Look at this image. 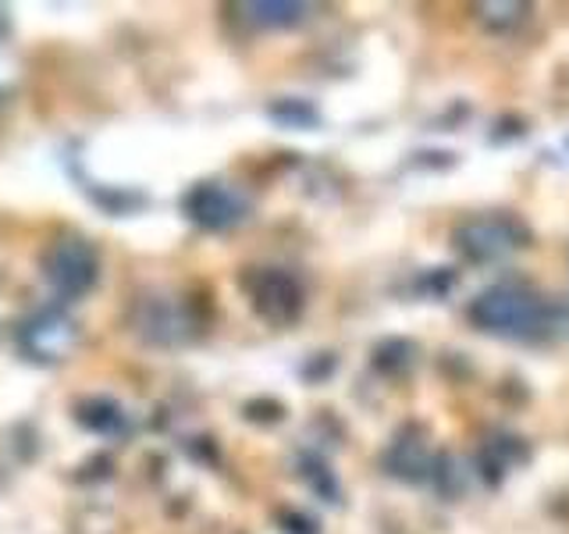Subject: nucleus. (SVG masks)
I'll use <instances>...</instances> for the list:
<instances>
[{
    "label": "nucleus",
    "mask_w": 569,
    "mask_h": 534,
    "mask_svg": "<svg viewBox=\"0 0 569 534\" xmlns=\"http://www.w3.org/2000/svg\"><path fill=\"white\" fill-rule=\"evenodd\" d=\"M470 320L506 338H538L545 328H559L556 310L523 285H491L470 303Z\"/></svg>",
    "instance_id": "obj_1"
},
{
    "label": "nucleus",
    "mask_w": 569,
    "mask_h": 534,
    "mask_svg": "<svg viewBox=\"0 0 569 534\" xmlns=\"http://www.w3.org/2000/svg\"><path fill=\"white\" fill-rule=\"evenodd\" d=\"M307 14L302 4H253L249 8V18H257L263 26H292Z\"/></svg>",
    "instance_id": "obj_5"
},
{
    "label": "nucleus",
    "mask_w": 569,
    "mask_h": 534,
    "mask_svg": "<svg viewBox=\"0 0 569 534\" xmlns=\"http://www.w3.org/2000/svg\"><path fill=\"white\" fill-rule=\"evenodd\" d=\"M530 243V231L523 221L491 214V218H473L462 228H456V246L477 264H488L498 257H509L512 249H523Z\"/></svg>",
    "instance_id": "obj_2"
},
{
    "label": "nucleus",
    "mask_w": 569,
    "mask_h": 534,
    "mask_svg": "<svg viewBox=\"0 0 569 534\" xmlns=\"http://www.w3.org/2000/svg\"><path fill=\"white\" fill-rule=\"evenodd\" d=\"M93 271H97L93 254H89V249L79 239L61 243L50 254V264H47L50 281L58 285V289H64V293H82L86 285L93 281Z\"/></svg>",
    "instance_id": "obj_3"
},
{
    "label": "nucleus",
    "mask_w": 569,
    "mask_h": 534,
    "mask_svg": "<svg viewBox=\"0 0 569 534\" xmlns=\"http://www.w3.org/2000/svg\"><path fill=\"white\" fill-rule=\"evenodd\" d=\"M530 8L527 4H512V0H506V4H485L480 8V22H485L488 29L495 32H512L520 29L527 22Z\"/></svg>",
    "instance_id": "obj_4"
}]
</instances>
